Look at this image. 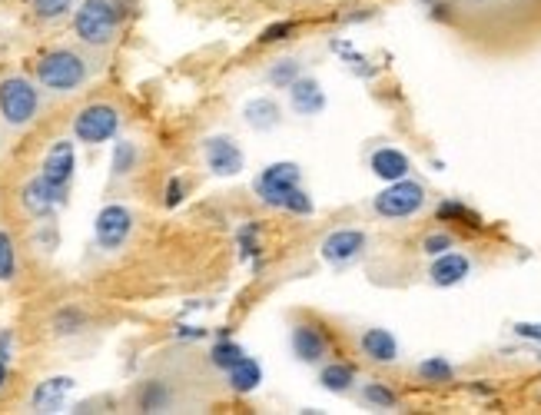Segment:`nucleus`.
Wrapping results in <instances>:
<instances>
[{"label": "nucleus", "instance_id": "obj_1", "mask_svg": "<svg viewBox=\"0 0 541 415\" xmlns=\"http://www.w3.org/2000/svg\"><path fill=\"white\" fill-rule=\"evenodd\" d=\"M90 77V67L77 50H50L37 60V80L40 87L50 90V93H74L77 87H83Z\"/></svg>", "mask_w": 541, "mask_h": 415}, {"label": "nucleus", "instance_id": "obj_2", "mask_svg": "<svg viewBox=\"0 0 541 415\" xmlns=\"http://www.w3.org/2000/svg\"><path fill=\"white\" fill-rule=\"evenodd\" d=\"M120 30V10L110 0H83L74 10V34L87 47H110Z\"/></svg>", "mask_w": 541, "mask_h": 415}, {"label": "nucleus", "instance_id": "obj_3", "mask_svg": "<svg viewBox=\"0 0 541 415\" xmlns=\"http://www.w3.org/2000/svg\"><path fill=\"white\" fill-rule=\"evenodd\" d=\"M40 110V90L27 77L0 80V117L10 127H27Z\"/></svg>", "mask_w": 541, "mask_h": 415}, {"label": "nucleus", "instance_id": "obj_4", "mask_svg": "<svg viewBox=\"0 0 541 415\" xmlns=\"http://www.w3.org/2000/svg\"><path fill=\"white\" fill-rule=\"evenodd\" d=\"M425 206V186L415 180H395L382 190L376 200H372V210H376L382 220H409Z\"/></svg>", "mask_w": 541, "mask_h": 415}, {"label": "nucleus", "instance_id": "obj_5", "mask_svg": "<svg viewBox=\"0 0 541 415\" xmlns=\"http://www.w3.org/2000/svg\"><path fill=\"white\" fill-rule=\"evenodd\" d=\"M120 130V110L113 103H90L74 117V137L87 147H97V143H107L117 137Z\"/></svg>", "mask_w": 541, "mask_h": 415}, {"label": "nucleus", "instance_id": "obj_6", "mask_svg": "<svg viewBox=\"0 0 541 415\" xmlns=\"http://www.w3.org/2000/svg\"><path fill=\"white\" fill-rule=\"evenodd\" d=\"M299 183H303V170H299L296 163H269L266 170L259 173L256 193H259V200H263L266 206L283 210L286 196L293 193Z\"/></svg>", "mask_w": 541, "mask_h": 415}, {"label": "nucleus", "instance_id": "obj_7", "mask_svg": "<svg viewBox=\"0 0 541 415\" xmlns=\"http://www.w3.org/2000/svg\"><path fill=\"white\" fill-rule=\"evenodd\" d=\"M130 233H133V213L127 210V206H120V203L103 206V210L97 213V220H93V236H97V246L107 249V253H117V249H123V243L130 240Z\"/></svg>", "mask_w": 541, "mask_h": 415}, {"label": "nucleus", "instance_id": "obj_8", "mask_svg": "<svg viewBox=\"0 0 541 415\" xmlns=\"http://www.w3.org/2000/svg\"><path fill=\"white\" fill-rule=\"evenodd\" d=\"M74 166H77L74 143H70V140H57L54 147L47 150L44 166H40V176H44V180L54 186L60 196H67L70 180H74Z\"/></svg>", "mask_w": 541, "mask_h": 415}, {"label": "nucleus", "instance_id": "obj_9", "mask_svg": "<svg viewBox=\"0 0 541 415\" xmlns=\"http://www.w3.org/2000/svg\"><path fill=\"white\" fill-rule=\"evenodd\" d=\"M366 233L362 230H336V233H329L326 240H322L319 246V253L322 259H326L329 266H349V263H356V259L366 253Z\"/></svg>", "mask_w": 541, "mask_h": 415}, {"label": "nucleus", "instance_id": "obj_10", "mask_svg": "<svg viewBox=\"0 0 541 415\" xmlns=\"http://www.w3.org/2000/svg\"><path fill=\"white\" fill-rule=\"evenodd\" d=\"M203 157H206V166L216 173V176H236L243 173V150H239V143L233 137H210L203 140Z\"/></svg>", "mask_w": 541, "mask_h": 415}, {"label": "nucleus", "instance_id": "obj_11", "mask_svg": "<svg viewBox=\"0 0 541 415\" xmlns=\"http://www.w3.org/2000/svg\"><path fill=\"white\" fill-rule=\"evenodd\" d=\"M64 200H67V196H60L54 186L44 180V176H34V180H27L24 190H20V206H24V210L34 216V220H50V213H54Z\"/></svg>", "mask_w": 541, "mask_h": 415}, {"label": "nucleus", "instance_id": "obj_12", "mask_svg": "<svg viewBox=\"0 0 541 415\" xmlns=\"http://www.w3.org/2000/svg\"><path fill=\"white\" fill-rule=\"evenodd\" d=\"M286 90H289V107L299 117H316V113L326 110V93H322V83L316 77H296Z\"/></svg>", "mask_w": 541, "mask_h": 415}, {"label": "nucleus", "instance_id": "obj_13", "mask_svg": "<svg viewBox=\"0 0 541 415\" xmlns=\"http://www.w3.org/2000/svg\"><path fill=\"white\" fill-rule=\"evenodd\" d=\"M468 273H472V259H468L465 253H442V256H435V263L429 269V279L435 286H442V289H449V286H459L468 279Z\"/></svg>", "mask_w": 541, "mask_h": 415}, {"label": "nucleus", "instance_id": "obj_14", "mask_svg": "<svg viewBox=\"0 0 541 415\" xmlns=\"http://www.w3.org/2000/svg\"><path fill=\"white\" fill-rule=\"evenodd\" d=\"M293 352L299 362H322L329 356V336L319 326L299 323L293 329Z\"/></svg>", "mask_w": 541, "mask_h": 415}, {"label": "nucleus", "instance_id": "obj_15", "mask_svg": "<svg viewBox=\"0 0 541 415\" xmlns=\"http://www.w3.org/2000/svg\"><path fill=\"white\" fill-rule=\"evenodd\" d=\"M359 349L362 356L379 362V366H392L395 359H399V342L389 329H366L359 336Z\"/></svg>", "mask_w": 541, "mask_h": 415}, {"label": "nucleus", "instance_id": "obj_16", "mask_svg": "<svg viewBox=\"0 0 541 415\" xmlns=\"http://www.w3.org/2000/svg\"><path fill=\"white\" fill-rule=\"evenodd\" d=\"M70 389H74V379L70 376H54L47 382H40L34 389V396H30V406L34 412H60L64 409V402L70 396Z\"/></svg>", "mask_w": 541, "mask_h": 415}, {"label": "nucleus", "instance_id": "obj_17", "mask_svg": "<svg viewBox=\"0 0 541 415\" xmlns=\"http://www.w3.org/2000/svg\"><path fill=\"white\" fill-rule=\"evenodd\" d=\"M369 170L376 173L379 180L395 183V180H405V176H409L412 163H409V157H405L402 150H395V147H379V150H372Z\"/></svg>", "mask_w": 541, "mask_h": 415}, {"label": "nucleus", "instance_id": "obj_18", "mask_svg": "<svg viewBox=\"0 0 541 415\" xmlns=\"http://www.w3.org/2000/svg\"><path fill=\"white\" fill-rule=\"evenodd\" d=\"M243 117H246V123H249L253 130H273V127H279V120H283V110H279L276 100L256 97V100L246 103Z\"/></svg>", "mask_w": 541, "mask_h": 415}, {"label": "nucleus", "instance_id": "obj_19", "mask_svg": "<svg viewBox=\"0 0 541 415\" xmlns=\"http://www.w3.org/2000/svg\"><path fill=\"white\" fill-rule=\"evenodd\" d=\"M226 382H230L233 392H253V389H259V382H263V369H259L256 359L243 356L236 366L226 369Z\"/></svg>", "mask_w": 541, "mask_h": 415}, {"label": "nucleus", "instance_id": "obj_20", "mask_svg": "<svg viewBox=\"0 0 541 415\" xmlns=\"http://www.w3.org/2000/svg\"><path fill=\"white\" fill-rule=\"evenodd\" d=\"M319 382H322V389L342 396V392H349L352 382H356V369H352L349 362H326V366L319 369Z\"/></svg>", "mask_w": 541, "mask_h": 415}, {"label": "nucleus", "instance_id": "obj_21", "mask_svg": "<svg viewBox=\"0 0 541 415\" xmlns=\"http://www.w3.org/2000/svg\"><path fill=\"white\" fill-rule=\"evenodd\" d=\"M435 216H439L442 223H465V226H472V230H478V226H482V216L472 213V210H468V206L459 203V200H445V203H439V210H435Z\"/></svg>", "mask_w": 541, "mask_h": 415}, {"label": "nucleus", "instance_id": "obj_22", "mask_svg": "<svg viewBox=\"0 0 541 415\" xmlns=\"http://www.w3.org/2000/svg\"><path fill=\"white\" fill-rule=\"evenodd\" d=\"M243 356H246L243 346H236L230 336H223V339L210 349V362H213L216 369H223V372L230 369V366H236V362L243 359Z\"/></svg>", "mask_w": 541, "mask_h": 415}, {"label": "nucleus", "instance_id": "obj_23", "mask_svg": "<svg viewBox=\"0 0 541 415\" xmlns=\"http://www.w3.org/2000/svg\"><path fill=\"white\" fill-rule=\"evenodd\" d=\"M419 379H425V382H452L455 379V369H452L449 359L429 356V359L419 362Z\"/></svg>", "mask_w": 541, "mask_h": 415}, {"label": "nucleus", "instance_id": "obj_24", "mask_svg": "<svg viewBox=\"0 0 541 415\" xmlns=\"http://www.w3.org/2000/svg\"><path fill=\"white\" fill-rule=\"evenodd\" d=\"M296 77H303V64L299 60H293V57H286V60H276L273 67H269V74H266V80L273 83V87H289Z\"/></svg>", "mask_w": 541, "mask_h": 415}, {"label": "nucleus", "instance_id": "obj_25", "mask_svg": "<svg viewBox=\"0 0 541 415\" xmlns=\"http://www.w3.org/2000/svg\"><path fill=\"white\" fill-rule=\"evenodd\" d=\"M50 326H54L57 336H77V332L87 326V316H83L77 306H67V309H60V313L54 316V323H50Z\"/></svg>", "mask_w": 541, "mask_h": 415}, {"label": "nucleus", "instance_id": "obj_26", "mask_svg": "<svg viewBox=\"0 0 541 415\" xmlns=\"http://www.w3.org/2000/svg\"><path fill=\"white\" fill-rule=\"evenodd\" d=\"M170 406V389L163 386V382H147L140 392V409L143 412H163Z\"/></svg>", "mask_w": 541, "mask_h": 415}, {"label": "nucleus", "instance_id": "obj_27", "mask_svg": "<svg viewBox=\"0 0 541 415\" xmlns=\"http://www.w3.org/2000/svg\"><path fill=\"white\" fill-rule=\"evenodd\" d=\"M17 276V249L7 230H0V283H10Z\"/></svg>", "mask_w": 541, "mask_h": 415}, {"label": "nucleus", "instance_id": "obj_28", "mask_svg": "<svg viewBox=\"0 0 541 415\" xmlns=\"http://www.w3.org/2000/svg\"><path fill=\"white\" fill-rule=\"evenodd\" d=\"M362 399H366L369 406H376V409H395V406H399V396H395L386 382H369V386L362 389Z\"/></svg>", "mask_w": 541, "mask_h": 415}, {"label": "nucleus", "instance_id": "obj_29", "mask_svg": "<svg viewBox=\"0 0 541 415\" xmlns=\"http://www.w3.org/2000/svg\"><path fill=\"white\" fill-rule=\"evenodd\" d=\"M77 0H30V7H34V14L40 20H60L67 17L70 10H74Z\"/></svg>", "mask_w": 541, "mask_h": 415}, {"label": "nucleus", "instance_id": "obj_30", "mask_svg": "<svg viewBox=\"0 0 541 415\" xmlns=\"http://www.w3.org/2000/svg\"><path fill=\"white\" fill-rule=\"evenodd\" d=\"M133 163H137V147L127 140H120L117 147H113V173L123 176L133 170Z\"/></svg>", "mask_w": 541, "mask_h": 415}, {"label": "nucleus", "instance_id": "obj_31", "mask_svg": "<svg viewBox=\"0 0 541 415\" xmlns=\"http://www.w3.org/2000/svg\"><path fill=\"white\" fill-rule=\"evenodd\" d=\"M449 249H455V240L449 233H429L422 240V253L425 256H442V253H449Z\"/></svg>", "mask_w": 541, "mask_h": 415}, {"label": "nucleus", "instance_id": "obj_32", "mask_svg": "<svg viewBox=\"0 0 541 415\" xmlns=\"http://www.w3.org/2000/svg\"><path fill=\"white\" fill-rule=\"evenodd\" d=\"M283 210L296 213V216H309V213H312V196H309V193L303 190V186H296V190L286 196Z\"/></svg>", "mask_w": 541, "mask_h": 415}, {"label": "nucleus", "instance_id": "obj_33", "mask_svg": "<svg viewBox=\"0 0 541 415\" xmlns=\"http://www.w3.org/2000/svg\"><path fill=\"white\" fill-rule=\"evenodd\" d=\"M293 30H296L293 20H276V24H269L263 34H259V44H276V40H286V37H293Z\"/></svg>", "mask_w": 541, "mask_h": 415}, {"label": "nucleus", "instance_id": "obj_34", "mask_svg": "<svg viewBox=\"0 0 541 415\" xmlns=\"http://www.w3.org/2000/svg\"><path fill=\"white\" fill-rule=\"evenodd\" d=\"M239 253H243V259H253L259 253V240H256V226L253 223L239 230Z\"/></svg>", "mask_w": 541, "mask_h": 415}, {"label": "nucleus", "instance_id": "obj_35", "mask_svg": "<svg viewBox=\"0 0 541 415\" xmlns=\"http://www.w3.org/2000/svg\"><path fill=\"white\" fill-rule=\"evenodd\" d=\"M183 196H186V183L183 180H170V183H166V200L163 203L170 206V210L183 203Z\"/></svg>", "mask_w": 541, "mask_h": 415}, {"label": "nucleus", "instance_id": "obj_36", "mask_svg": "<svg viewBox=\"0 0 541 415\" xmlns=\"http://www.w3.org/2000/svg\"><path fill=\"white\" fill-rule=\"evenodd\" d=\"M14 359V332L4 329L0 332V362H10Z\"/></svg>", "mask_w": 541, "mask_h": 415}, {"label": "nucleus", "instance_id": "obj_37", "mask_svg": "<svg viewBox=\"0 0 541 415\" xmlns=\"http://www.w3.org/2000/svg\"><path fill=\"white\" fill-rule=\"evenodd\" d=\"M515 336L541 342V323H518V326H515Z\"/></svg>", "mask_w": 541, "mask_h": 415}, {"label": "nucleus", "instance_id": "obj_38", "mask_svg": "<svg viewBox=\"0 0 541 415\" xmlns=\"http://www.w3.org/2000/svg\"><path fill=\"white\" fill-rule=\"evenodd\" d=\"M203 332H206V329H193V326H183L180 332H176V336H180V339H203Z\"/></svg>", "mask_w": 541, "mask_h": 415}, {"label": "nucleus", "instance_id": "obj_39", "mask_svg": "<svg viewBox=\"0 0 541 415\" xmlns=\"http://www.w3.org/2000/svg\"><path fill=\"white\" fill-rule=\"evenodd\" d=\"M7 386V362H0V389Z\"/></svg>", "mask_w": 541, "mask_h": 415}, {"label": "nucleus", "instance_id": "obj_40", "mask_svg": "<svg viewBox=\"0 0 541 415\" xmlns=\"http://www.w3.org/2000/svg\"><path fill=\"white\" fill-rule=\"evenodd\" d=\"M472 4H492V0H472Z\"/></svg>", "mask_w": 541, "mask_h": 415}, {"label": "nucleus", "instance_id": "obj_41", "mask_svg": "<svg viewBox=\"0 0 541 415\" xmlns=\"http://www.w3.org/2000/svg\"><path fill=\"white\" fill-rule=\"evenodd\" d=\"M538 356H541V352H538Z\"/></svg>", "mask_w": 541, "mask_h": 415}]
</instances>
